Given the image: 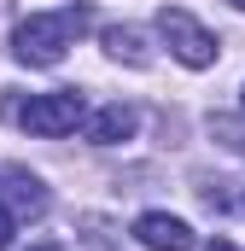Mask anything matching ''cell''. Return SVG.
I'll return each instance as SVG.
<instances>
[{"label":"cell","mask_w":245,"mask_h":251,"mask_svg":"<svg viewBox=\"0 0 245 251\" xmlns=\"http://www.w3.org/2000/svg\"><path fill=\"white\" fill-rule=\"evenodd\" d=\"M88 29V6H64V12H29L12 29V53L18 64H59L64 47H76V35Z\"/></svg>","instance_id":"obj_1"},{"label":"cell","mask_w":245,"mask_h":251,"mask_svg":"<svg viewBox=\"0 0 245 251\" xmlns=\"http://www.w3.org/2000/svg\"><path fill=\"white\" fill-rule=\"evenodd\" d=\"M18 123H24V134H35V140H59V134H76V128L88 123V100H82L76 88L35 94V100L18 111Z\"/></svg>","instance_id":"obj_2"},{"label":"cell","mask_w":245,"mask_h":251,"mask_svg":"<svg viewBox=\"0 0 245 251\" xmlns=\"http://www.w3.org/2000/svg\"><path fill=\"white\" fill-rule=\"evenodd\" d=\"M158 35H164V41H170V53H175L181 64H193V70L216 64V53H222V47H216V35H210L193 12H181V6H164V12H158Z\"/></svg>","instance_id":"obj_3"},{"label":"cell","mask_w":245,"mask_h":251,"mask_svg":"<svg viewBox=\"0 0 245 251\" xmlns=\"http://www.w3.org/2000/svg\"><path fill=\"white\" fill-rule=\"evenodd\" d=\"M134 240L146 251H193V228H187L181 216H170V210H146L140 222H134Z\"/></svg>","instance_id":"obj_4"},{"label":"cell","mask_w":245,"mask_h":251,"mask_svg":"<svg viewBox=\"0 0 245 251\" xmlns=\"http://www.w3.org/2000/svg\"><path fill=\"white\" fill-rule=\"evenodd\" d=\"M134 128H140V111H134V105H122V100H111V105H99V111H94L88 140H94V146H122V140H134Z\"/></svg>","instance_id":"obj_5"},{"label":"cell","mask_w":245,"mask_h":251,"mask_svg":"<svg viewBox=\"0 0 245 251\" xmlns=\"http://www.w3.org/2000/svg\"><path fill=\"white\" fill-rule=\"evenodd\" d=\"M0 181H6V199H12V210H18V216H41V210H47V187H41L29 170H18V164H12Z\"/></svg>","instance_id":"obj_6"},{"label":"cell","mask_w":245,"mask_h":251,"mask_svg":"<svg viewBox=\"0 0 245 251\" xmlns=\"http://www.w3.org/2000/svg\"><path fill=\"white\" fill-rule=\"evenodd\" d=\"M105 53L122 59V64H146V59H152V53H146V35L128 29V24H111V29H105Z\"/></svg>","instance_id":"obj_7"},{"label":"cell","mask_w":245,"mask_h":251,"mask_svg":"<svg viewBox=\"0 0 245 251\" xmlns=\"http://www.w3.org/2000/svg\"><path fill=\"white\" fill-rule=\"evenodd\" d=\"M12 228H18V210H6V204H0V251L12 246Z\"/></svg>","instance_id":"obj_8"},{"label":"cell","mask_w":245,"mask_h":251,"mask_svg":"<svg viewBox=\"0 0 245 251\" xmlns=\"http://www.w3.org/2000/svg\"><path fill=\"white\" fill-rule=\"evenodd\" d=\"M204 251H240V246H228V240H210V246H204Z\"/></svg>","instance_id":"obj_9"},{"label":"cell","mask_w":245,"mask_h":251,"mask_svg":"<svg viewBox=\"0 0 245 251\" xmlns=\"http://www.w3.org/2000/svg\"><path fill=\"white\" fill-rule=\"evenodd\" d=\"M29 251H59V246H29Z\"/></svg>","instance_id":"obj_10"},{"label":"cell","mask_w":245,"mask_h":251,"mask_svg":"<svg viewBox=\"0 0 245 251\" xmlns=\"http://www.w3.org/2000/svg\"><path fill=\"white\" fill-rule=\"evenodd\" d=\"M234 6H240V12H245V0H234Z\"/></svg>","instance_id":"obj_11"},{"label":"cell","mask_w":245,"mask_h":251,"mask_svg":"<svg viewBox=\"0 0 245 251\" xmlns=\"http://www.w3.org/2000/svg\"><path fill=\"white\" fill-rule=\"evenodd\" d=\"M240 111H245V94H240Z\"/></svg>","instance_id":"obj_12"}]
</instances>
